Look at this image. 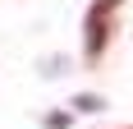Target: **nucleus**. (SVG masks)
<instances>
[{
	"instance_id": "3",
	"label": "nucleus",
	"mask_w": 133,
	"mask_h": 129,
	"mask_svg": "<svg viewBox=\"0 0 133 129\" xmlns=\"http://www.w3.org/2000/svg\"><path fill=\"white\" fill-rule=\"evenodd\" d=\"M46 129H69V115H64V111H55V115H46Z\"/></svg>"
},
{
	"instance_id": "1",
	"label": "nucleus",
	"mask_w": 133,
	"mask_h": 129,
	"mask_svg": "<svg viewBox=\"0 0 133 129\" xmlns=\"http://www.w3.org/2000/svg\"><path fill=\"white\" fill-rule=\"evenodd\" d=\"M119 5L124 0H92L87 14H83V55L92 64L106 55V42H110V32H115V9H119Z\"/></svg>"
},
{
	"instance_id": "2",
	"label": "nucleus",
	"mask_w": 133,
	"mask_h": 129,
	"mask_svg": "<svg viewBox=\"0 0 133 129\" xmlns=\"http://www.w3.org/2000/svg\"><path fill=\"white\" fill-rule=\"evenodd\" d=\"M78 111H101V97H74Z\"/></svg>"
}]
</instances>
